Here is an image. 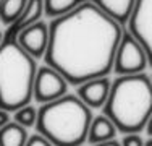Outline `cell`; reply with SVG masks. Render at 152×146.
I'll return each mask as SVG.
<instances>
[{"label": "cell", "mask_w": 152, "mask_h": 146, "mask_svg": "<svg viewBox=\"0 0 152 146\" xmlns=\"http://www.w3.org/2000/svg\"><path fill=\"white\" fill-rule=\"evenodd\" d=\"M121 31L120 24L86 0L73 12L50 21L42 58L68 85L105 78L113 68Z\"/></svg>", "instance_id": "1"}, {"label": "cell", "mask_w": 152, "mask_h": 146, "mask_svg": "<svg viewBox=\"0 0 152 146\" xmlns=\"http://www.w3.org/2000/svg\"><path fill=\"white\" fill-rule=\"evenodd\" d=\"M2 41H3V32L0 31V44H2Z\"/></svg>", "instance_id": "23"}, {"label": "cell", "mask_w": 152, "mask_h": 146, "mask_svg": "<svg viewBox=\"0 0 152 146\" xmlns=\"http://www.w3.org/2000/svg\"><path fill=\"white\" fill-rule=\"evenodd\" d=\"M89 2L94 3L105 16L123 26L129 21L136 0H89Z\"/></svg>", "instance_id": "10"}, {"label": "cell", "mask_w": 152, "mask_h": 146, "mask_svg": "<svg viewBox=\"0 0 152 146\" xmlns=\"http://www.w3.org/2000/svg\"><path fill=\"white\" fill-rule=\"evenodd\" d=\"M24 146H52V145H50L44 136H41V135H32V136L28 138V141Z\"/></svg>", "instance_id": "18"}, {"label": "cell", "mask_w": 152, "mask_h": 146, "mask_svg": "<svg viewBox=\"0 0 152 146\" xmlns=\"http://www.w3.org/2000/svg\"><path fill=\"white\" fill-rule=\"evenodd\" d=\"M144 146H152V138H149V141H146V143H144Z\"/></svg>", "instance_id": "22"}, {"label": "cell", "mask_w": 152, "mask_h": 146, "mask_svg": "<svg viewBox=\"0 0 152 146\" xmlns=\"http://www.w3.org/2000/svg\"><path fill=\"white\" fill-rule=\"evenodd\" d=\"M92 112L78 96L65 94L42 104L37 111L36 128L52 146H83L88 140Z\"/></svg>", "instance_id": "3"}, {"label": "cell", "mask_w": 152, "mask_h": 146, "mask_svg": "<svg viewBox=\"0 0 152 146\" xmlns=\"http://www.w3.org/2000/svg\"><path fill=\"white\" fill-rule=\"evenodd\" d=\"M42 15H44V12H42V0H28V5L24 8L23 15L13 24H10L7 28V31L3 32V39H16V36L23 29L41 21Z\"/></svg>", "instance_id": "11"}, {"label": "cell", "mask_w": 152, "mask_h": 146, "mask_svg": "<svg viewBox=\"0 0 152 146\" xmlns=\"http://www.w3.org/2000/svg\"><path fill=\"white\" fill-rule=\"evenodd\" d=\"M108 91H110V80L107 78H96L83 83L78 86V99L89 109H100L104 107Z\"/></svg>", "instance_id": "9"}, {"label": "cell", "mask_w": 152, "mask_h": 146, "mask_svg": "<svg viewBox=\"0 0 152 146\" xmlns=\"http://www.w3.org/2000/svg\"><path fill=\"white\" fill-rule=\"evenodd\" d=\"M144 128L147 130V135L152 138V115L149 117V120H147V123H146V127H144Z\"/></svg>", "instance_id": "21"}, {"label": "cell", "mask_w": 152, "mask_h": 146, "mask_svg": "<svg viewBox=\"0 0 152 146\" xmlns=\"http://www.w3.org/2000/svg\"><path fill=\"white\" fill-rule=\"evenodd\" d=\"M47 41H49V26L42 20L34 23L29 28L23 29L16 36V42L20 44V47L34 60L44 57Z\"/></svg>", "instance_id": "8"}, {"label": "cell", "mask_w": 152, "mask_h": 146, "mask_svg": "<svg viewBox=\"0 0 152 146\" xmlns=\"http://www.w3.org/2000/svg\"><path fill=\"white\" fill-rule=\"evenodd\" d=\"M104 115L125 135L144 130L152 115V85L149 75L118 76L110 83Z\"/></svg>", "instance_id": "2"}, {"label": "cell", "mask_w": 152, "mask_h": 146, "mask_svg": "<svg viewBox=\"0 0 152 146\" xmlns=\"http://www.w3.org/2000/svg\"><path fill=\"white\" fill-rule=\"evenodd\" d=\"M120 145L121 146H144V141L139 135L131 133V135H125Z\"/></svg>", "instance_id": "17"}, {"label": "cell", "mask_w": 152, "mask_h": 146, "mask_svg": "<svg viewBox=\"0 0 152 146\" xmlns=\"http://www.w3.org/2000/svg\"><path fill=\"white\" fill-rule=\"evenodd\" d=\"M36 119H37V111L32 107L31 104L24 105V107L18 109L15 112V122L21 125L23 128H29L36 125Z\"/></svg>", "instance_id": "16"}, {"label": "cell", "mask_w": 152, "mask_h": 146, "mask_svg": "<svg viewBox=\"0 0 152 146\" xmlns=\"http://www.w3.org/2000/svg\"><path fill=\"white\" fill-rule=\"evenodd\" d=\"M128 32L141 44L152 67V0H136L128 21Z\"/></svg>", "instance_id": "6"}, {"label": "cell", "mask_w": 152, "mask_h": 146, "mask_svg": "<svg viewBox=\"0 0 152 146\" xmlns=\"http://www.w3.org/2000/svg\"><path fill=\"white\" fill-rule=\"evenodd\" d=\"M37 65L16 39H3L0 44V109L16 112L32 99V85Z\"/></svg>", "instance_id": "4"}, {"label": "cell", "mask_w": 152, "mask_h": 146, "mask_svg": "<svg viewBox=\"0 0 152 146\" xmlns=\"http://www.w3.org/2000/svg\"><path fill=\"white\" fill-rule=\"evenodd\" d=\"M115 135H117L115 125L105 115H99L91 120L89 131H88V143L94 146V145L104 143V141H110V140H115Z\"/></svg>", "instance_id": "12"}, {"label": "cell", "mask_w": 152, "mask_h": 146, "mask_svg": "<svg viewBox=\"0 0 152 146\" xmlns=\"http://www.w3.org/2000/svg\"><path fill=\"white\" fill-rule=\"evenodd\" d=\"M149 80H151V85H152V73H151V76H149Z\"/></svg>", "instance_id": "24"}, {"label": "cell", "mask_w": 152, "mask_h": 146, "mask_svg": "<svg viewBox=\"0 0 152 146\" xmlns=\"http://www.w3.org/2000/svg\"><path fill=\"white\" fill-rule=\"evenodd\" d=\"M66 89L68 83L60 73H57L47 65L37 68L34 76V85H32V97L39 104H47V102L60 99L61 96L66 94Z\"/></svg>", "instance_id": "7"}, {"label": "cell", "mask_w": 152, "mask_h": 146, "mask_svg": "<svg viewBox=\"0 0 152 146\" xmlns=\"http://www.w3.org/2000/svg\"><path fill=\"white\" fill-rule=\"evenodd\" d=\"M28 0H2L0 2V23L10 26L23 15Z\"/></svg>", "instance_id": "15"}, {"label": "cell", "mask_w": 152, "mask_h": 146, "mask_svg": "<svg viewBox=\"0 0 152 146\" xmlns=\"http://www.w3.org/2000/svg\"><path fill=\"white\" fill-rule=\"evenodd\" d=\"M8 122H10L8 112H5V111H2V109H0V128H2V127H5Z\"/></svg>", "instance_id": "19"}, {"label": "cell", "mask_w": 152, "mask_h": 146, "mask_svg": "<svg viewBox=\"0 0 152 146\" xmlns=\"http://www.w3.org/2000/svg\"><path fill=\"white\" fill-rule=\"evenodd\" d=\"M28 141L26 128L16 122H8L0 128V146H24Z\"/></svg>", "instance_id": "13"}, {"label": "cell", "mask_w": 152, "mask_h": 146, "mask_svg": "<svg viewBox=\"0 0 152 146\" xmlns=\"http://www.w3.org/2000/svg\"><path fill=\"white\" fill-rule=\"evenodd\" d=\"M94 146H121L117 140H110V141H104V143H99V145H94Z\"/></svg>", "instance_id": "20"}, {"label": "cell", "mask_w": 152, "mask_h": 146, "mask_svg": "<svg viewBox=\"0 0 152 146\" xmlns=\"http://www.w3.org/2000/svg\"><path fill=\"white\" fill-rule=\"evenodd\" d=\"M147 57L141 44L128 32V29L121 31V38L118 42L117 52L113 58V70L120 76H128V75H137L144 73L147 67Z\"/></svg>", "instance_id": "5"}, {"label": "cell", "mask_w": 152, "mask_h": 146, "mask_svg": "<svg viewBox=\"0 0 152 146\" xmlns=\"http://www.w3.org/2000/svg\"><path fill=\"white\" fill-rule=\"evenodd\" d=\"M86 0H42V12L47 18H60L63 15L73 12L76 7L84 3Z\"/></svg>", "instance_id": "14"}]
</instances>
